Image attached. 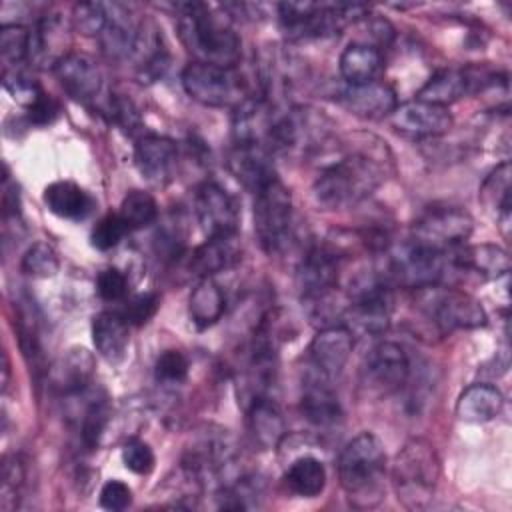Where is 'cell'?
I'll return each instance as SVG.
<instances>
[{"mask_svg": "<svg viewBox=\"0 0 512 512\" xmlns=\"http://www.w3.org/2000/svg\"><path fill=\"white\" fill-rule=\"evenodd\" d=\"M108 420H110V406L106 396L92 398L84 406L82 420H80V438L88 450H94L100 444V438L108 426Z\"/></svg>", "mask_w": 512, "mask_h": 512, "instance_id": "36", "label": "cell"}, {"mask_svg": "<svg viewBox=\"0 0 512 512\" xmlns=\"http://www.w3.org/2000/svg\"><path fill=\"white\" fill-rule=\"evenodd\" d=\"M418 308L434 322V326L442 332L454 330H472L486 326L488 318L478 300L470 294L454 288L426 286L416 290Z\"/></svg>", "mask_w": 512, "mask_h": 512, "instance_id": "7", "label": "cell"}, {"mask_svg": "<svg viewBox=\"0 0 512 512\" xmlns=\"http://www.w3.org/2000/svg\"><path fill=\"white\" fill-rule=\"evenodd\" d=\"M72 20L78 32L86 36H100L108 22V4L102 2H80L74 6Z\"/></svg>", "mask_w": 512, "mask_h": 512, "instance_id": "41", "label": "cell"}, {"mask_svg": "<svg viewBox=\"0 0 512 512\" xmlns=\"http://www.w3.org/2000/svg\"><path fill=\"white\" fill-rule=\"evenodd\" d=\"M390 122L398 132L414 138L442 136L454 126V118L446 106L430 104L418 98L398 104L390 114Z\"/></svg>", "mask_w": 512, "mask_h": 512, "instance_id": "18", "label": "cell"}, {"mask_svg": "<svg viewBox=\"0 0 512 512\" xmlns=\"http://www.w3.org/2000/svg\"><path fill=\"white\" fill-rule=\"evenodd\" d=\"M504 406V398L498 388L490 384H472L468 386L458 402H456V416L462 422L482 424L494 420Z\"/></svg>", "mask_w": 512, "mask_h": 512, "instance_id": "31", "label": "cell"}, {"mask_svg": "<svg viewBox=\"0 0 512 512\" xmlns=\"http://www.w3.org/2000/svg\"><path fill=\"white\" fill-rule=\"evenodd\" d=\"M226 310L222 288L212 278H200L188 298V314L196 328L204 330L216 324Z\"/></svg>", "mask_w": 512, "mask_h": 512, "instance_id": "32", "label": "cell"}, {"mask_svg": "<svg viewBox=\"0 0 512 512\" xmlns=\"http://www.w3.org/2000/svg\"><path fill=\"white\" fill-rule=\"evenodd\" d=\"M110 116L128 134L138 130L142 124L138 108L134 106V102L130 98H124V96L110 98Z\"/></svg>", "mask_w": 512, "mask_h": 512, "instance_id": "47", "label": "cell"}, {"mask_svg": "<svg viewBox=\"0 0 512 512\" xmlns=\"http://www.w3.org/2000/svg\"><path fill=\"white\" fill-rule=\"evenodd\" d=\"M248 430L262 450H274L286 436V422L270 396H254L248 404Z\"/></svg>", "mask_w": 512, "mask_h": 512, "instance_id": "26", "label": "cell"}, {"mask_svg": "<svg viewBox=\"0 0 512 512\" xmlns=\"http://www.w3.org/2000/svg\"><path fill=\"white\" fill-rule=\"evenodd\" d=\"M128 322L120 312H100L92 320V342L96 352L108 362H120L126 354L130 334Z\"/></svg>", "mask_w": 512, "mask_h": 512, "instance_id": "29", "label": "cell"}, {"mask_svg": "<svg viewBox=\"0 0 512 512\" xmlns=\"http://www.w3.org/2000/svg\"><path fill=\"white\" fill-rule=\"evenodd\" d=\"M364 384L376 394H394L398 392L410 378V360L404 348L396 342H380L376 344L362 368Z\"/></svg>", "mask_w": 512, "mask_h": 512, "instance_id": "13", "label": "cell"}, {"mask_svg": "<svg viewBox=\"0 0 512 512\" xmlns=\"http://www.w3.org/2000/svg\"><path fill=\"white\" fill-rule=\"evenodd\" d=\"M120 218L130 230L146 228L158 218V204L152 194L144 190H130L120 202Z\"/></svg>", "mask_w": 512, "mask_h": 512, "instance_id": "35", "label": "cell"}, {"mask_svg": "<svg viewBox=\"0 0 512 512\" xmlns=\"http://www.w3.org/2000/svg\"><path fill=\"white\" fill-rule=\"evenodd\" d=\"M228 168L252 194L278 178L272 162V150L258 142H236L228 156Z\"/></svg>", "mask_w": 512, "mask_h": 512, "instance_id": "19", "label": "cell"}, {"mask_svg": "<svg viewBox=\"0 0 512 512\" xmlns=\"http://www.w3.org/2000/svg\"><path fill=\"white\" fill-rule=\"evenodd\" d=\"M60 114V104L50 96V94H42L32 106L26 108V116L32 124L36 126H46L52 124Z\"/></svg>", "mask_w": 512, "mask_h": 512, "instance_id": "49", "label": "cell"}, {"mask_svg": "<svg viewBox=\"0 0 512 512\" xmlns=\"http://www.w3.org/2000/svg\"><path fill=\"white\" fill-rule=\"evenodd\" d=\"M96 290L106 302L122 300L128 294V278L118 268H104L96 278Z\"/></svg>", "mask_w": 512, "mask_h": 512, "instance_id": "46", "label": "cell"}, {"mask_svg": "<svg viewBox=\"0 0 512 512\" xmlns=\"http://www.w3.org/2000/svg\"><path fill=\"white\" fill-rule=\"evenodd\" d=\"M352 348L354 334L344 324L320 328L308 346V360L312 372L334 380L346 366Z\"/></svg>", "mask_w": 512, "mask_h": 512, "instance_id": "17", "label": "cell"}, {"mask_svg": "<svg viewBox=\"0 0 512 512\" xmlns=\"http://www.w3.org/2000/svg\"><path fill=\"white\" fill-rule=\"evenodd\" d=\"M472 228L474 218L464 208L436 206L414 222L410 242L434 252H450L470 238Z\"/></svg>", "mask_w": 512, "mask_h": 512, "instance_id": "10", "label": "cell"}, {"mask_svg": "<svg viewBox=\"0 0 512 512\" xmlns=\"http://www.w3.org/2000/svg\"><path fill=\"white\" fill-rule=\"evenodd\" d=\"M178 34L196 62L236 66L240 60V38L230 18L214 12V8L204 2L178 6Z\"/></svg>", "mask_w": 512, "mask_h": 512, "instance_id": "1", "label": "cell"}, {"mask_svg": "<svg viewBox=\"0 0 512 512\" xmlns=\"http://www.w3.org/2000/svg\"><path fill=\"white\" fill-rule=\"evenodd\" d=\"M452 266L448 252H434L408 242L390 256L388 274L396 284L418 290L440 284Z\"/></svg>", "mask_w": 512, "mask_h": 512, "instance_id": "12", "label": "cell"}, {"mask_svg": "<svg viewBox=\"0 0 512 512\" xmlns=\"http://www.w3.org/2000/svg\"><path fill=\"white\" fill-rule=\"evenodd\" d=\"M158 306H160V296L154 292H146V294L134 296L120 314L128 324L144 326L154 318V314L158 312Z\"/></svg>", "mask_w": 512, "mask_h": 512, "instance_id": "45", "label": "cell"}, {"mask_svg": "<svg viewBox=\"0 0 512 512\" xmlns=\"http://www.w3.org/2000/svg\"><path fill=\"white\" fill-rule=\"evenodd\" d=\"M180 80L186 94L204 106L236 108L246 98V84L236 66H216L194 60L182 70Z\"/></svg>", "mask_w": 512, "mask_h": 512, "instance_id": "8", "label": "cell"}, {"mask_svg": "<svg viewBox=\"0 0 512 512\" xmlns=\"http://www.w3.org/2000/svg\"><path fill=\"white\" fill-rule=\"evenodd\" d=\"M20 268L26 276L32 278H52L60 268V260L56 250L48 242H34L24 252Z\"/></svg>", "mask_w": 512, "mask_h": 512, "instance_id": "38", "label": "cell"}, {"mask_svg": "<svg viewBox=\"0 0 512 512\" xmlns=\"http://www.w3.org/2000/svg\"><path fill=\"white\" fill-rule=\"evenodd\" d=\"M454 268L476 272L484 278L498 280L506 278L510 272V256L496 244H474L464 248H454L450 254Z\"/></svg>", "mask_w": 512, "mask_h": 512, "instance_id": "27", "label": "cell"}, {"mask_svg": "<svg viewBox=\"0 0 512 512\" xmlns=\"http://www.w3.org/2000/svg\"><path fill=\"white\" fill-rule=\"evenodd\" d=\"M48 210L66 220H84L94 210V198L76 182L58 180L44 188Z\"/></svg>", "mask_w": 512, "mask_h": 512, "instance_id": "30", "label": "cell"}, {"mask_svg": "<svg viewBox=\"0 0 512 512\" xmlns=\"http://www.w3.org/2000/svg\"><path fill=\"white\" fill-rule=\"evenodd\" d=\"M10 384V360L8 354H2V390H6Z\"/></svg>", "mask_w": 512, "mask_h": 512, "instance_id": "50", "label": "cell"}, {"mask_svg": "<svg viewBox=\"0 0 512 512\" xmlns=\"http://www.w3.org/2000/svg\"><path fill=\"white\" fill-rule=\"evenodd\" d=\"M338 66H340L342 78L350 86H358V84L374 82L384 68V60L378 46L352 42L342 50Z\"/></svg>", "mask_w": 512, "mask_h": 512, "instance_id": "28", "label": "cell"}, {"mask_svg": "<svg viewBox=\"0 0 512 512\" xmlns=\"http://www.w3.org/2000/svg\"><path fill=\"white\" fill-rule=\"evenodd\" d=\"M194 210L200 228L208 238L236 234L240 210L236 200L216 182H204L194 196Z\"/></svg>", "mask_w": 512, "mask_h": 512, "instance_id": "15", "label": "cell"}, {"mask_svg": "<svg viewBox=\"0 0 512 512\" xmlns=\"http://www.w3.org/2000/svg\"><path fill=\"white\" fill-rule=\"evenodd\" d=\"M24 482H26L24 462L16 454L4 456V462H2V488H0V508L4 512H10V510H14L18 506Z\"/></svg>", "mask_w": 512, "mask_h": 512, "instance_id": "37", "label": "cell"}, {"mask_svg": "<svg viewBox=\"0 0 512 512\" xmlns=\"http://www.w3.org/2000/svg\"><path fill=\"white\" fill-rule=\"evenodd\" d=\"M496 74L486 72L482 68L476 66H468V68H444L440 72H436L416 94L418 100L430 102V104H438V106H446L468 96V94H476L480 90H484L486 86L494 84Z\"/></svg>", "mask_w": 512, "mask_h": 512, "instance_id": "14", "label": "cell"}, {"mask_svg": "<svg viewBox=\"0 0 512 512\" xmlns=\"http://www.w3.org/2000/svg\"><path fill=\"white\" fill-rule=\"evenodd\" d=\"M394 310V294L386 282L368 280L356 284L350 304L344 310V324L352 334L354 330L366 336H378L386 332Z\"/></svg>", "mask_w": 512, "mask_h": 512, "instance_id": "11", "label": "cell"}, {"mask_svg": "<svg viewBox=\"0 0 512 512\" xmlns=\"http://www.w3.org/2000/svg\"><path fill=\"white\" fill-rule=\"evenodd\" d=\"M480 202L484 210L494 216L500 226L510 222V164L502 162L492 170L480 186Z\"/></svg>", "mask_w": 512, "mask_h": 512, "instance_id": "33", "label": "cell"}, {"mask_svg": "<svg viewBox=\"0 0 512 512\" xmlns=\"http://www.w3.org/2000/svg\"><path fill=\"white\" fill-rule=\"evenodd\" d=\"M32 32L20 24H2L0 54L8 64H20L30 58Z\"/></svg>", "mask_w": 512, "mask_h": 512, "instance_id": "39", "label": "cell"}, {"mask_svg": "<svg viewBox=\"0 0 512 512\" xmlns=\"http://www.w3.org/2000/svg\"><path fill=\"white\" fill-rule=\"evenodd\" d=\"M284 484L302 498L318 496L326 486V468L314 456H298L284 472Z\"/></svg>", "mask_w": 512, "mask_h": 512, "instance_id": "34", "label": "cell"}, {"mask_svg": "<svg viewBox=\"0 0 512 512\" xmlns=\"http://www.w3.org/2000/svg\"><path fill=\"white\" fill-rule=\"evenodd\" d=\"M130 228L126 226V222L120 218V214H106L102 216L96 226L92 228L90 234V242L96 250H112L114 246L120 244V240L126 236Z\"/></svg>", "mask_w": 512, "mask_h": 512, "instance_id": "42", "label": "cell"}, {"mask_svg": "<svg viewBox=\"0 0 512 512\" xmlns=\"http://www.w3.org/2000/svg\"><path fill=\"white\" fill-rule=\"evenodd\" d=\"M384 180L380 160L352 152L326 166L312 184V196L324 210H342L368 198Z\"/></svg>", "mask_w": 512, "mask_h": 512, "instance_id": "2", "label": "cell"}, {"mask_svg": "<svg viewBox=\"0 0 512 512\" xmlns=\"http://www.w3.org/2000/svg\"><path fill=\"white\" fill-rule=\"evenodd\" d=\"M122 462L134 474H150L154 470L156 458L150 444L140 438H130L122 448Z\"/></svg>", "mask_w": 512, "mask_h": 512, "instance_id": "44", "label": "cell"}, {"mask_svg": "<svg viewBox=\"0 0 512 512\" xmlns=\"http://www.w3.org/2000/svg\"><path fill=\"white\" fill-rule=\"evenodd\" d=\"M238 260H240V244L236 234L214 236L190 252L186 260V268L192 276L210 278L212 274L234 266Z\"/></svg>", "mask_w": 512, "mask_h": 512, "instance_id": "25", "label": "cell"}, {"mask_svg": "<svg viewBox=\"0 0 512 512\" xmlns=\"http://www.w3.org/2000/svg\"><path fill=\"white\" fill-rule=\"evenodd\" d=\"M440 480V458L424 438L408 440L394 458L392 484L398 502L408 510L426 508Z\"/></svg>", "mask_w": 512, "mask_h": 512, "instance_id": "4", "label": "cell"}, {"mask_svg": "<svg viewBox=\"0 0 512 512\" xmlns=\"http://www.w3.org/2000/svg\"><path fill=\"white\" fill-rule=\"evenodd\" d=\"M96 368L92 352L74 346L56 356V360L46 368L48 386L62 396H76L88 390Z\"/></svg>", "mask_w": 512, "mask_h": 512, "instance_id": "21", "label": "cell"}, {"mask_svg": "<svg viewBox=\"0 0 512 512\" xmlns=\"http://www.w3.org/2000/svg\"><path fill=\"white\" fill-rule=\"evenodd\" d=\"M54 74L60 86L78 102H92L102 90V70L98 62L84 52H66L56 64Z\"/></svg>", "mask_w": 512, "mask_h": 512, "instance_id": "20", "label": "cell"}, {"mask_svg": "<svg viewBox=\"0 0 512 512\" xmlns=\"http://www.w3.org/2000/svg\"><path fill=\"white\" fill-rule=\"evenodd\" d=\"M340 104L354 116L376 120L390 116L398 106V98L388 84L374 80L358 86L348 84V88L340 92Z\"/></svg>", "mask_w": 512, "mask_h": 512, "instance_id": "24", "label": "cell"}, {"mask_svg": "<svg viewBox=\"0 0 512 512\" xmlns=\"http://www.w3.org/2000/svg\"><path fill=\"white\" fill-rule=\"evenodd\" d=\"M328 126V118L314 108H290L276 116L268 138V148L284 154H310L326 140Z\"/></svg>", "mask_w": 512, "mask_h": 512, "instance_id": "9", "label": "cell"}, {"mask_svg": "<svg viewBox=\"0 0 512 512\" xmlns=\"http://www.w3.org/2000/svg\"><path fill=\"white\" fill-rule=\"evenodd\" d=\"M340 274V256L324 246H316L304 254L296 268V286L304 302L330 296L336 290Z\"/></svg>", "mask_w": 512, "mask_h": 512, "instance_id": "16", "label": "cell"}, {"mask_svg": "<svg viewBox=\"0 0 512 512\" xmlns=\"http://www.w3.org/2000/svg\"><path fill=\"white\" fill-rule=\"evenodd\" d=\"M330 382L332 380L310 370L302 386L300 412L310 424L320 428L334 426L342 420V406Z\"/></svg>", "mask_w": 512, "mask_h": 512, "instance_id": "23", "label": "cell"}, {"mask_svg": "<svg viewBox=\"0 0 512 512\" xmlns=\"http://www.w3.org/2000/svg\"><path fill=\"white\" fill-rule=\"evenodd\" d=\"M176 160L178 146L166 136L146 134L134 146V164L152 184H166L174 174Z\"/></svg>", "mask_w": 512, "mask_h": 512, "instance_id": "22", "label": "cell"}, {"mask_svg": "<svg viewBox=\"0 0 512 512\" xmlns=\"http://www.w3.org/2000/svg\"><path fill=\"white\" fill-rule=\"evenodd\" d=\"M254 234L268 254H280L292 240V196L280 178L254 194Z\"/></svg>", "mask_w": 512, "mask_h": 512, "instance_id": "6", "label": "cell"}, {"mask_svg": "<svg viewBox=\"0 0 512 512\" xmlns=\"http://www.w3.org/2000/svg\"><path fill=\"white\" fill-rule=\"evenodd\" d=\"M280 26L288 38H326L338 34L346 24L366 14L362 4H316L284 2L278 4Z\"/></svg>", "mask_w": 512, "mask_h": 512, "instance_id": "5", "label": "cell"}, {"mask_svg": "<svg viewBox=\"0 0 512 512\" xmlns=\"http://www.w3.org/2000/svg\"><path fill=\"white\" fill-rule=\"evenodd\" d=\"M2 84H4V88H6V92L18 102V104H22V106H32L42 94H44V90L40 88V84L32 78V76H28L26 72H22V70H4V76H2Z\"/></svg>", "mask_w": 512, "mask_h": 512, "instance_id": "40", "label": "cell"}, {"mask_svg": "<svg viewBox=\"0 0 512 512\" xmlns=\"http://www.w3.org/2000/svg\"><path fill=\"white\" fill-rule=\"evenodd\" d=\"M132 502V490L122 480H108L100 490V506L106 510H124Z\"/></svg>", "mask_w": 512, "mask_h": 512, "instance_id": "48", "label": "cell"}, {"mask_svg": "<svg viewBox=\"0 0 512 512\" xmlns=\"http://www.w3.org/2000/svg\"><path fill=\"white\" fill-rule=\"evenodd\" d=\"M188 358L180 350H164L154 364V376L162 384H182L188 378Z\"/></svg>", "mask_w": 512, "mask_h": 512, "instance_id": "43", "label": "cell"}, {"mask_svg": "<svg viewBox=\"0 0 512 512\" xmlns=\"http://www.w3.org/2000/svg\"><path fill=\"white\" fill-rule=\"evenodd\" d=\"M338 480L350 502L368 508L380 502L386 452L372 432L354 436L338 456Z\"/></svg>", "mask_w": 512, "mask_h": 512, "instance_id": "3", "label": "cell"}]
</instances>
